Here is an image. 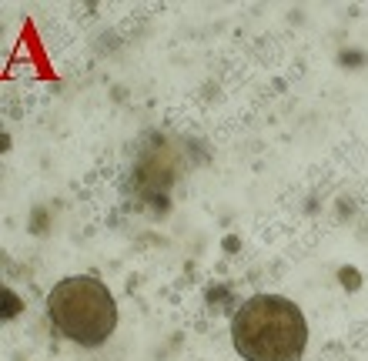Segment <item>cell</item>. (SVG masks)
<instances>
[{
	"label": "cell",
	"instance_id": "obj_1",
	"mask_svg": "<svg viewBox=\"0 0 368 361\" xmlns=\"http://www.w3.org/2000/svg\"><path fill=\"white\" fill-rule=\"evenodd\" d=\"M231 341L244 361H302L308 348V322L288 298L254 295L235 314Z\"/></svg>",
	"mask_w": 368,
	"mask_h": 361
},
{
	"label": "cell",
	"instance_id": "obj_2",
	"mask_svg": "<svg viewBox=\"0 0 368 361\" xmlns=\"http://www.w3.org/2000/svg\"><path fill=\"white\" fill-rule=\"evenodd\" d=\"M47 318L67 341L84 348H101L117 331V301L104 281L90 274H74L51 288Z\"/></svg>",
	"mask_w": 368,
	"mask_h": 361
}]
</instances>
